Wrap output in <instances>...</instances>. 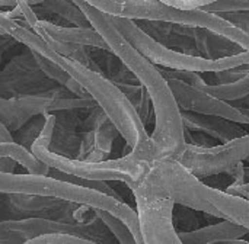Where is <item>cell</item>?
<instances>
[{"label": "cell", "mask_w": 249, "mask_h": 244, "mask_svg": "<svg viewBox=\"0 0 249 244\" xmlns=\"http://www.w3.org/2000/svg\"><path fill=\"white\" fill-rule=\"evenodd\" d=\"M169 89L174 93L179 111H188L201 115H216L236 124H249V119L241 112L239 108L233 106L229 102L217 99L203 89L190 86L181 80L171 79L168 80Z\"/></svg>", "instance_id": "11"}, {"label": "cell", "mask_w": 249, "mask_h": 244, "mask_svg": "<svg viewBox=\"0 0 249 244\" xmlns=\"http://www.w3.org/2000/svg\"><path fill=\"white\" fill-rule=\"evenodd\" d=\"M249 157V134L229 143L210 148H201L185 144L177 160L196 178H210L228 173L235 164Z\"/></svg>", "instance_id": "7"}, {"label": "cell", "mask_w": 249, "mask_h": 244, "mask_svg": "<svg viewBox=\"0 0 249 244\" xmlns=\"http://www.w3.org/2000/svg\"><path fill=\"white\" fill-rule=\"evenodd\" d=\"M248 234L249 231L247 228L229 220H223L217 224L206 226L193 231L178 233L182 244H209L228 239H241Z\"/></svg>", "instance_id": "19"}, {"label": "cell", "mask_w": 249, "mask_h": 244, "mask_svg": "<svg viewBox=\"0 0 249 244\" xmlns=\"http://www.w3.org/2000/svg\"><path fill=\"white\" fill-rule=\"evenodd\" d=\"M242 186H244V188H245V189H247V191H248V192H249V182H247V183H244Z\"/></svg>", "instance_id": "35"}, {"label": "cell", "mask_w": 249, "mask_h": 244, "mask_svg": "<svg viewBox=\"0 0 249 244\" xmlns=\"http://www.w3.org/2000/svg\"><path fill=\"white\" fill-rule=\"evenodd\" d=\"M55 125V115H47V121L42 132L31 147V153L45 163L50 169H57L67 175L88 179V180H104V182H123L128 188L137 185L147 173L150 163L139 160L131 154H124L120 159H108L105 162H85L77 159L64 157L50 150L53 132Z\"/></svg>", "instance_id": "4"}, {"label": "cell", "mask_w": 249, "mask_h": 244, "mask_svg": "<svg viewBox=\"0 0 249 244\" xmlns=\"http://www.w3.org/2000/svg\"><path fill=\"white\" fill-rule=\"evenodd\" d=\"M181 119L185 128L191 131L204 132L222 144L248 134L239 124L216 115H201L188 111H181Z\"/></svg>", "instance_id": "15"}, {"label": "cell", "mask_w": 249, "mask_h": 244, "mask_svg": "<svg viewBox=\"0 0 249 244\" xmlns=\"http://www.w3.org/2000/svg\"><path fill=\"white\" fill-rule=\"evenodd\" d=\"M220 16L249 35V12H231V13H222Z\"/></svg>", "instance_id": "28"}, {"label": "cell", "mask_w": 249, "mask_h": 244, "mask_svg": "<svg viewBox=\"0 0 249 244\" xmlns=\"http://www.w3.org/2000/svg\"><path fill=\"white\" fill-rule=\"evenodd\" d=\"M191 33L196 42V47L198 49L200 57H204L207 60H219L226 58L232 55H238L244 52L245 49L239 47L238 44L229 41L228 38L217 35L206 28H193Z\"/></svg>", "instance_id": "18"}, {"label": "cell", "mask_w": 249, "mask_h": 244, "mask_svg": "<svg viewBox=\"0 0 249 244\" xmlns=\"http://www.w3.org/2000/svg\"><path fill=\"white\" fill-rule=\"evenodd\" d=\"M53 114L51 99L42 93L15 98H0V124L10 132H16L38 115Z\"/></svg>", "instance_id": "12"}, {"label": "cell", "mask_w": 249, "mask_h": 244, "mask_svg": "<svg viewBox=\"0 0 249 244\" xmlns=\"http://www.w3.org/2000/svg\"><path fill=\"white\" fill-rule=\"evenodd\" d=\"M247 162H248V163H249V157H247Z\"/></svg>", "instance_id": "38"}, {"label": "cell", "mask_w": 249, "mask_h": 244, "mask_svg": "<svg viewBox=\"0 0 249 244\" xmlns=\"http://www.w3.org/2000/svg\"><path fill=\"white\" fill-rule=\"evenodd\" d=\"M0 63H1V51H0Z\"/></svg>", "instance_id": "37"}, {"label": "cell", "mask_w": 249, "mask_h": 244, "mask_svg": "<svg viewBox=\"0 0 249 244\" xmlns=\"http://www.w3.org/2000/svg\"><path fill=\"white\" fill-rule=\"evenodd\" d=\"M0 194L51 196L88 205L93 210H104L123 220L131 230L134 239L142 237L137 211L133 210L124 199L102 194L99 191L77 186L70 182L54 179L51 176L32 173H0Z\"/></svg>", "instance_id": "2"}, {"label": "cell", "mask_w": 249, "mask_h": 244, "mask_svg": "<svg viewBox=\"0 0 249 244\" xmlns=\"http://www.w3.org/2000/svg\"><path fill=\"white\" fill-rule=\"evenodd\" d=\"M3 156H9L15 159L19 164H22L26 169L28 173L41 175V176H48L50 173V167L45 163L38 160L29 150H26L25 147H22L15 141L0 143V157Z\"/></svg>", "instance_id": "21"}, {"label": "cell", "mask_w": 249, "mask_h": 244, "mask_svg": "<svg viewBox=\"0 0 249 244\" xmlns=\"http://www.w3.org/2000/svg\"><path fill=\"white\" fill-rule=\"evenodd\" d=\"M198 191L201 196L216 208L222 220L233 221L249 231V199L229 195L225 191L206 185L203 180Z\"/></svg>", "instance_id": "17"}, {"label": "cell", "mask_w": 249, "mask_h": 244, "mask_svg": "<svg viewBox=\"0 0 249 244\" xmlns=\"http://www.w3.org/2000/svg\"><path fill=\"white\" fill-rule=\"evenodd\" d=\"M9 207L25 218H45L71 224H89L98 220L95 210L51 196H32V195H6Z\"/></svg>", "instance_id": "8"}, {"label": "cell", "mask_w": 249, "mask_h": 244, "mask_svg": "<svg viewBox=\"0 0 249 244\" xmlns=\"http://www.w3.org/2000/svg\"><path fill=\"white\" fill-rule=\"evenodd\" d=\"M144 244H182L174 227L175 199L146 176L130 188Z\"/></svg>", "instance_id": "6"}, {"label": "cell", "mask_w": 249, "mask_h": 244, "mask_svg": "<svg viewBox=\"0 0 249 244\" xmlns=\"http://www.w3.org/2000/svg\"><path fill=\"white\" fill-rule=\"evenodd\" d=\"M6 226L19 233L25 242L45 236V234H69L80 239H86L99 244H111V233L107 226L98 218L89 224H71L53 221L45 218H20V220H6Z\"/></svg>", "instance_id": "10"}, {"label": "cell", "mask_w": 249, "mask_h": 244, "mask_svg": "<svg viewBox=\"0 0 249 244\" xmlns=\"http://www.w3.org/2000/svg\"><path fill=\"white\" fill-rule=\"evenodd\" d=\"M203 90L229 103L239 102L249 96V71L236 81L228 84H214V86L207 84L206 87H203Z\"/></svg>", "instance_id": "22"}, {"label": "cell", "mask_w": 249, "mask_h": 244, "mask_svg": "<svg viewBox=\"0 0 249 244\" xmlns=\"http://www.w3.org/2000/svg\"><path fill=\"white\" fill-rule=\"evenodd\" d=\"M239 109H241V112L249 119V108H239Z\"/></svg>", "instance_id": "34"}, {"label": "cell", "mask_w": 249, "mask_h": 244, "mask_svg": "<svg viewBox=\"0 0 249 244\" xmlns=\"http://www.w3.org/2000/svg\"><path fill=\"white\" fill-rule=\"evenodd\" d=\"M114 25L123 33V36L137 49L140 51L150 63L160 68L179 70V71H196V73H214L222 70L235 68L239 65L249 64V52L244 51L238 55L219 58V60H207L200 55H188L175 49H171L147 33H144L134 20L125 17H112Z\"/></svg>", "instance_id": "5"}, {"label": "cell", "mask_w": 249, "mask_h": 244, "mask_svg": "<svg viewBox=\"0 0 249 244\" xmlns=\"http://www.w3.org/2000/svg\"><path fill=\"white\" fill-rule=\"evenodd\" d=\"M6 141H13L12 134L0 124V143H6Z\"/></svg>", "instance_id": "33"}, {"label": "cell", "mask_w": 249, "mask_h": 244, "mask_svg": "<svg viewBox=\"0 0 249 244\" xmlns=\"http://www.w3.org/2000/svg\"><path fill=\"white\" fill-rule=\"evenodd\" d=\"M1 196H3V194H0V198H1Z\"/></svg>", "instance_id": "39"}, {"label": "cell", "mask_w": 249, "mask_h": 244, "mask_svg": "<svg viewBox=\"0 0 249 244\" xmlns=\"http://www.w3.org/2000/svg\"><path fill=\"white\" fill-rule=\"evenodd\" d=\"M96 217L107 226V228L109 230V233L117 239V242L120 244H137L131 230L128 228V226L120 220L118 217L112 215L108 211L104 210H95Z\"/></svg>", "instance_id": "23"}, {"label": "cell", "mask_w": 249, "mask_h": 244, "mask_svg": "<svg viewBox=\"0 0 249 244\" xmlns=\"http://www.w3.org/2000/svg\"><path fill=\"white\" fill-rule=\"evenodd\" d=\"M19 1H22V0H0V7H10V9H13ZM25 1H28L31 6H34V4H38V3H41L44 0H25Z\"/></svg>", "instance_id": "32"}, {"label": "cell", "mask_w": 249, "mask_h": 244, "mask_svg": "<svg viewBox=\"0 0 249 244\" xmlns=\"http://www.w3.org/2000/svg\"><path fill=\"white\" fill-rule=\"evenodd\" d=\"M228 175L233 179V183L232 185H244L247 180H245V166H244V162L235 164L229 172Z\"/></svg>", "instance_id": "30"}, {"label": "cell", "mask_w": 249, "mask_h": 244, "mask_svg": "<svg viewBox=\"0 0 249 244\" xmlns=\"http://www.w3.org/2000/svg\"><path fill=\"white\" fill-rule=\"evenodd\" d=\"M45 121H47V115H38V116L32 118L20 130H18L16 132L12 134L13 141L18 143V144H20L22 147H25L26 150L31 151L32 144L35 143V140L39 137V134L44 130Z\"/></svg>", "instance_id": "24"}, {"label": "cell", "mask_w": 249, "mask_h": 244, "mask_svg": "<svg viewBox=\"0 0 249 244\" xmlns=\"http://www.w3.org/2000/svg\"><path fill=\"white\" fill-rule=\"evenodd\" d=\"M25 25V23H23ZM32 32L39 35L45 42H64L82 47H93L109 49L104 38L93 28H79V26H63L55 25L44 19H38L32 26H28Z\"/></svg>", "instance_id": "13"}, {"label": "cell", "mask_w": 249, "mask_h": 244, "mask_svg": "<svg viewBox=\"0 0 249 244\" xmlns=\"http://www.w3.org/2000/svg\"><path fill=\"white\" fill-rule=\"evenodd\" d=\"M32 9L38 17H41L42 15H50L57 16L60 20L79 28H92L82 10L70 0H44L38 4H34Z\"/></svg>", "instance_id": "20"}, {"label": "cell", "mask_w": 249, "mask_h": 244, "mask_svg": "<svg viewBox=\"0 0 249 244\" xmlns=\"http://www.w3.org/2000/svg\"><path fill=\"white\" fill-rule=\"evenodd\" d=\"M25 243V239L16 233V231H12L7 226H6V221H1L0 223V244H22Z\"/></svg>", "instance_id": "29"}, {"label": "cell", "mask_w": 249, "mask_h": 244, "mask_svg": "<svg viewBox=\"0 0 249 244\" xmlns=\"http://www.w3.org/2000/svg\"><path fill=\"white\" fill-rule=\"evenodd\" d=\"M76 111H60L55 112V125L50 144V150L64 157L77 159L82 132L77 134L82 119L76 115Z\"/></svg>", "instance_id": "16"}, {"label": "cell", "mask_w": 249, "mask_h": 244, "mask_svg": "<svg viewBox=\"0 0 249 244\" xmlns=\"http://www.w3.org/2000/svg\"><path fill=\"white\" fill-rule=\"evenodd\" d=\"M203 10L216 15L231 12H249V0H216L214 3L203 7Z\"/></svg>", "instance_id": "25"}, {"label": "cell", "mask_w": 249, "mask_h": 244, "mask_svg": "<svg viewBox=\"0 0 249 244\" xmlns=\"http://www.w3.org/2000/svg\"><path fill=\"white\" fill-rule=\"evenodd\" d=\"M0 35H6V32H4V31H3L1 28H0Z\"/></svg>", "instance_id": "36"}, {"label": "cell", "mask_w": 249, "mask_h": 244, "mask_svg": "<svg viewBox=\"0 0 249 244\" xmlns=\"http://www.w3.org/2000/svg\"><path fill=\"white\" fill-rule=\"evenodd\" d=\"M16 164H19V163L9 156L0 157V173H15Z\"/></svg>", "instance_id": "31"}, {"label": "cell", "mask_w": 249, "mask_h": 244, "mask_svg": "<svg viewBox=\"0 0 249 244\" xmlns=\"http://www.w3.org/2000/svg\"><path fill=\"white\" fill-rule=\"evenodd\" d=\"M80 128L82 132L89 130H93L95 132V150L85 162L98 163L108 160V157L112 153L115 140L121 135L115 125L111 122V119L105 115V112L98 105H95L93 108L89 109V115L86 119L82 121Z\"/></svg>", "instance_id": "14"}, {"label": "cell", "mask_w": 249, "mask_h": 244, "mask_svg": "<svg viewBox=\"0 0 249 244\" xmlns=\"http://www.w3.org/2000/svg\"><path fill=\"white\" fill-rule=\"evenodd\" d=\"M70 1L82 10L90 26L104 38L109 51L123 61V64L136 76L139 83L150 95L155 128L150 134V143L144 156L146 162L153 163L162 159H177L185 147L184 124L174 93L159 68L123 36L111 16L102 13L83 0Z\"/></svg>", "instance_id": "1"}, {"label": "cell", "mask_w": 249, "mask_h": 244, "mask_svg": "<svg viewBox=\"0 0 249 244\" xmlns=\"http://www.w3.org/2000/svg\"><path fill=\"white\" fill-rule=\"evenodd\" d=\"M22 244H99L86 239H80V237H74V236H69V234H45V236H39L31 240H26Z\"/></svg>", "instance_id": "26"}, {"label": "cell", "mask_w": 249, "mask_h": 244, "mask_svg": "<svg viewBox=\"0 0 249 244\" xmlns=\"http://www.w3.org/2000/svg\"><path fill=\"white\" fill-rule=\"evenodd\" d=\"M55 86L57 83L41 71L34 52L26 47L0 71V98L38 95Z\"/></svg>", "instance_id": "9"}, {"label": "cell", "mask_w": 249, "mask_h": 244, "mask_svg": "<svg viewBox=\"0 0 249 244\" xmlns=\"http://www.w3.org/2000/svg\"><path fill=\"white\" fill-rule=\"evenodd\" d=\"M160 3H165L168 6L181 9V10H194V9H203L216 0H158Z\"/></svg>", "instance_id": "27"}, {"label": "cell", "mask_w": 249, "mask_h": 244, "mask_svg": "<svg viewBox=\"0 0 249 244\" xmlns=\"http://www.w3.org/2000/svg\"><path fill=\"white\" fill-rule=\"evenodd\" d=\"M111 17H125L130 20H162L193 28H206L228 38L249 52V35L238 29L220 15L203 9L181 10L158 0H83Z\"/></svg>", "instance_id": "3"}]
</instances>
